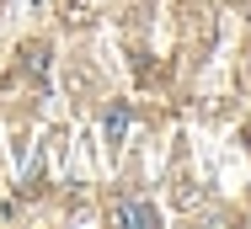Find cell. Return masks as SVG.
<instances>
[{"instance_id":"6da1fadb","label":"cell","mask_w":251,"mask_h":229,"mask_svg":"<svg viewBox=\"0 0 251 229\" xmlns=\"http://www.w3.org/2000/svg\"><path fill=\"white\" fill-rule=\"evenodd\" d=\"M112 219H118V224H155V208L150 203H118Z\"/></svg>"},{"instance_id":"7a4b0ae2","label":"cell","mask_w":251,"mask_h":229,"mask_svg":"<svg viewBox=\"0 0 251 229\" xmlns=\"http://www.w3.org/2000/svg\"><path fill=\"white\" fill-rule=\"evenodd\" d=\"M22 64H27V69H32V75H38V80H43V69H49V59H43V43H32V48H22Z\"/></svg>"},{"instance_id":"3957f363","label":"cell","mask_w":251,"mask_h":229,"mask_svg":"<svg viewBox=\"0 0 251 229\" xmlns=\"http://www.w3.org/2000/svg\"><path fill=\"white\" fill-rule=\"evenodd\" d=\"M123 128H128V107H112V112H107V138L118 144V138H123Z\"/></svg>"}]
</instances>
